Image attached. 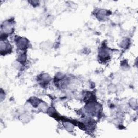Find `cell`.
<instances>
[{
    "label": "cell",
    "instance_id": "1",
    "mask_svg": "<svg viewBox=\"0 0 138 138\" xmlns=\"http://www.w3.org/2000/svg\"><path fill=\"white\" fill-rule=\"evenodd\" d=\"M9 49H11V46L9 44L8 42H6L4 41L1 40V52L6 51L7 50H9Z\"/></svg>",
    "mask_w": 138,
    "mask_h": 138
},
{
    "label": "cell",
    "instance_id": "2",
    "mask_svg": "<svg viewBox=\"0 0 138 138\" xmlns=\"http://www.w3.org/2000/svg\"><path fill=\"white\" fill-rule=\"evenodd\" d=\"M28 44L27 42V39L25 38H20L17 41V44L20 48L21 49H24V47L27 46V44Z\"/></svg>",
    "mask_w": 138,
    "mask_h": 138
}]
</instances>
